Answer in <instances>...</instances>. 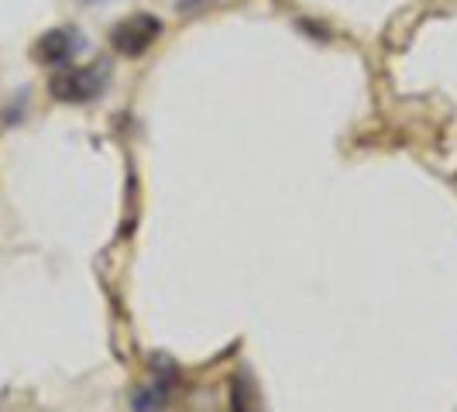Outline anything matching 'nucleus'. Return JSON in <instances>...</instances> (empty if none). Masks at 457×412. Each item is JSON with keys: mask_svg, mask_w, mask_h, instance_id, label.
Returning <instances> with one entry per match:
<instances>
[{"mask_svg": "<svg viewBox=\"0 0 457 412\" xmlns=\"http://www.w3.org/2000/svg\"><path fill=\"white\" fill-rule=\"evenodd\" d=\"M111 87V69L107 66H59L48 76V93L59 103H93L96 96Z\"/></svg>", "mask_w": 457, "mask_h": 412, "instance_id": "nucleus-1", "label": "nucleus"}, {"mask_svg": "<svg viewBox=\"0 0 457 412\" xmlns=\"http://www.w3.org/2000/svg\"><path fill=\"white\" fill-rule=\"evenodd\" d=\"M159 35H162L159 18L148 14V11H135L131 18H124V21L114 24L111 45H114V52L124 55V59H141L148 48L159 42Z\"/></svg>", "mask_w": 457, "mask_h": 412, "instance_id": "nucleus-2", "label": "nucleus"}, {"mask_svg": "<svg viewBox=\"0 0 457 412\" xmlns=\"http://www.w3.org/2000/svg\"><path fill=\"white\" fill-rule=\"evenodd\" d=\"M179 385V371L176 365L169 361V358H155L152 361V382L145 385V389L135 391V399H131V406L135 412H159L169 406V399H172V391Z\"/></svg>", "mask_w": 457, "mask_h": 412, "instance_id": "nucleus-3", "label": "nucleus"}, {"mask_svg": "<svg viewBox=\"0 0 457 412\" xmlns=\"http://www.w3.org/2000/svg\"><path fill=\"white\" fill-rule=\"evenodd\" d=\"M83 48H87L83 31H76V28H52V31H46L35 42V59L48 69H59V66H69Z\"/></svg>", "mask_w": 457, "mask_h": 412, "instance_id": "nucleus-4", "label": "nucleus"}, {"mask_svg": "<svg viewBox=\"0 0 457 412\" xmlns=\"http://www.w3.org/2000/svg\"><path fill=\"white\" fill-rule=\"evenodd\" d=\"M230 391H234V412L258 409V402H254V395H252V378H248V375H237V378L230 382Z\"/></svg>", "mask_w": 457, "mask_h": 412, "instance_id": "nucleus-5", "label": "nucleus"}, {"mask_svg": "<svg viewBox=\"0 0 457 412\" xmlns=\"http://www.w3.org/2000/svg\"><path fill=\"white\" fill-rule=\"evenodd\" d=\"M186 4H193V0H186Z\"/></svg>", "mask_w": 457, "mask_h": 412, "instance_id": "nucleus-6", "label": "nucleus"}]
</instances>
